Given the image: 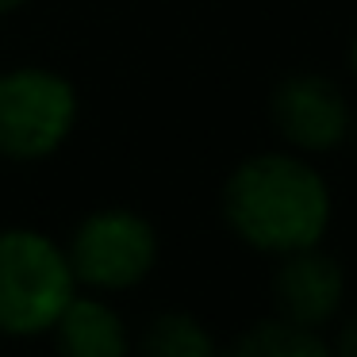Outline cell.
<instances>
[{
  "instance_id": "obj_1",
  "label": "cell",
  "mask_w": 357,
  "mask_h": 357,
  "mask_svg": "<svg viewBox=\"0 0 357 357\" xmlns=\"http://www.w3.org/2000/svg\"><path fill=\"white\" fill-rule=\"evenodd\" d=\"M219 211L242 246L284 257L323 246L334 219V192L307 154L261 150L227 173Z\"/></svg>"
},
{
  "instance_id": "obj_2",
  "label": "cell",
  "mask_w": 357,
  "mask_h": 357,
  "mask_svg": "<svg viewBox=\"0 0 357 357\" xmlns=\"http://www.w3.org/2000/svg\"><path fill=\"white\" fill-rule=\"evenodd\" d=\"M66 242L39 227H0V334L43 338L77 296Z\"/></svg>"
},
{
  "instance_id": "obj_3",
  "label": "cell",
  "mask_w": 357,
  "mask_h": 357,
  "mask_svg": "<svg viewBox=\"0 0 357 357\" xmlns=\"http://www.w3.org/2000/svg\"><path fill=\"white\" fill-rule=\"evenodd\" d=\"M77 89L47 66H12L0 73V158L47 162L77 127Z\"/></svg>"
},
{
  "instance_id": "obj_4",
  "label": "cell",
  "mask_w": 357,
  "mask_h": 357,
  "mask_svg": "<svg viewBox=\"0 0 357 357\" xmlns=\"http://www.w3.org/2000/svg\"><path fill=\"white\" fill-rule=\"evenodd\" d=\"M162 242L158 227L135 208H96L73 227L66 257L81 292L119 296L154 273Z\"/></svg>"
},
{
  "instance_id": "obj_5",
  "label": "cell",
  "mask_w": 357,
  "mask_h": 357,
  "mask_svg": "<svg viewBox=\"0 0 357 357\" xmlns=\"http://www.w3.org/2000/svg\"><path fill=\"white\" fill-rule=\"evenodd\" d=\"M269 116L277 135L296 154H331L354 135L346 93L326 73H288L269 96Z\"/></svg>"
},
{
  "instance_id": "obj_6",
  "label": "cell",
  "mask_w": 357,
  "mask_h": 357,
  "mask_svg": "<svg viewBox=\"0 0 357 357\" xmlns=\"http://www.w3.org/2000/svg\"><path fill=\"white\" fill-rule=\"evenodd\" d=\"M273 307L277 319L303 331H326L346 307V269L323 246L277 257L273 273Z\"/></svg>"
},
{
  "instance_id": "obj_7",
  "label": "cell",
  "mask_w": 357,
  "mask_h": 357,
  "mask_svg": "<svg viewBox=\"0 0 357 357\" xmlns=\"http://www.w3.org/2000/svg\"><path fill=\"white\" fill-rule=\"evenodd\" d=\"M58 357H131L135 338L123 311L96 292H77L50 331Z\"/></svg>"
},
{
  "instance_id": "obj_8",
  "label": "cell",
  "mask_w": 357,
  "mask_h": 357,
  "mask_svg": "<svg viewBox=\"0 0 357 357\" xmlns=\"http://www.w3.org/2000/svg\"><path fill=\"white\" fill-rule=\"evenodd\" d=\"M135 354L139 357H219L223 349H219L215 334L208 331V323L196 319L192 311H162L135 338Z\"/></svg>"
},
{
  "instance_id": "obj_9",
  "label": "cell",
  "mask_w": 357,
  "mask_h": 357,
  "mask_svg": "<svg viewBox=\"0 0 357 357\" xmlns=\"http://www.w3.org/2000/svg\"><path fill=\"white\" fill-rule=\"evenodd\" d=\"M231 357H334L331 338H323V331H303L284 319H261L257 326H250L231 349Z\"/></svg>"
},
{
  "instance_id": "obj_10",
  "label": "cell",
  "mask_w": 357,
  "mask_h": 357,
  "mask_svg": "<svg viewBox=\"0 0 357 357\" xmlns=\"http://www.w3.org/2000/svg\"><path fill=\"white\" fill-rule=\"evenodd\" d=\"M334 357H357V311L349 315H338V331L331 338Z\"/></svg>"
},
{
  "instance_id": "obj_11",
  "label": "cell",
  "mask_w": 357,
  "mask_h": 357,
  "mask_svg": "<svg viewBox=\"0 0 357 357\" xmlns=\"http://www.w3.org/2000/svg\"><path fill=\"white\" fill-rule=\"evenodd\" d=\"M31 0H0V16H12V12H20V8H27Z\"/></svg>"
},
{
  "instance_id": "obj_12",
  "label": "cell",
  "mask_w": 357,
  "mask_h": 357,
  "mask_svg": "<svg viewBox=\"0 0 357 357\" xmlns=\"http://www.w3.org/2000/svg\"><path fill=\"white\" fill-rule=\"evenodd\" d=\"M349 73L357 77V35H354V43H349Z\"/></svg>"
}]
</instances>
